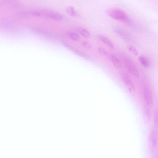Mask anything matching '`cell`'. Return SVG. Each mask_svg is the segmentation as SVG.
Listing matches in <instances>:
<instances>
[{
	"label": "cell",
	"mask_w": 158,
	"mask_h": 158,
	"mask_svg": "<svg viewBox=\"0 0 158 158\" xmlns=\"http://www.w3.org/2000/svg\"><path fill=\"white\" fill-rule=\"evenodd\" d=\"M80 33L85 38H89L90 34L89 31L87 29L82 28L80 29Z\"/></svg>",
	"instance_id": "13"
},
{
	"label": "cell",
	"mask_w": 158,
	"mask_h": 158,
	"mask_svg": "<svg viewBox=\"0 0 158 158\" xmlns=\"http://www.w3.org/2000/svg\"><path fill=\"white\" fill-rule=\"evenodd\" d=\"M143 94L146 104L149 107H152L153 104V98L152 90L147 83H144L143 87Z\"/></svg>",
	"instance_id": "2"
},
{
	"label": "cell",
	"mask_w": 158,
	"mask_h": 158,
	"mask_svg": "<svg viewBox=\"0 0 158 158\" xmlns=\"http://www.w3.org/2000/svg\"><path fill=\"white\" fill-rule=\"evenodd\" d=\"M115 31L118 35L121 37L125 40L127 41L129 40V38L127 34L123 31L120 29H116L115 30Z\"/></svg>",
	"instance_id": "10"
},
{
	"label": "cell",
	"mask_w": 158,
	"mask_h": 158,
	"mask_svg": "<svg viewBox=\"0 0 158 158\" xmlns=\"http://www.w3.org/2000/svg\"><path fill=\"white\" fill-rule=\"evenodd\" d=\"M121 78L129 90L132 91L134 89V85L129 76L126 74H123L121 75Z\"/></svg>",
	"instance_id": "5"
},
{
	"label": "cell",
	"mask_w": 158,
	"mask_h": 158,
	"mask_svg": "<svg viewBox=\"0 0 158 158\" xmlns=\"http://www.w3.org/2000/svg\"><path fill=\"white\" fill-rule=\"evenodd\" d=\"M154 121L155 126L158 129V108L155 111L154 116Z\"/></svg>",
	"instance_id": "15"
},
{
	"label": "cell",
	"mask_w": 158,
	"mask_h": 158,
	"mask_svg": "<svg viewBox=\"0 0 158 158\" xmlns=\"http://www.w3.org/2000/svg\"><path fill=\"white\" fill-rule=\"evenodd\" d=\"M107 15L116 20L128 22L129 19L126 13L123 10L117 8H111L107 11Z\"/></svg>",
	"instance_id": "1"
},
{
	"label": "cell",
	"mask_w": 158,
	"mask_h": 158,
	"mask_svg": "<svg viewBox=\"0 0 158 158\" xmlns=\"http://www.w3.org/2000/svg\"><path fill=\"white\" fill-rule=\"evenodd\" d=\"M125 65L130 73L133 75L138 77L139 75V72L134 62L128 58H125L124 59Z\"/></svg>",
	"instance_id": "3"
},
{
	"label": "cell",
	"mask_w": 158,
	"mask_h": 158,
	"mask_svg": "<svg viewBox=\"0 0 158 158\" xmlns=\"http://www.w3.org/2000/svg\"><path fill=\"white\" fill-rule=\"evenodd\" d=\"M41 16L51 18L55 20L61 21L63 19V16L58 13L51 11H40Z\"/></svg>",
	"instance_id": "4"
},
{
	"label": "cell",
	"mask_w": 158,
	"mask_h": 158,
	"mask_svg": "<svg viewBox=\"0 0 158 158\" xmlns=\"http://www.w3.org/2000/svg\"><path fill=\"white\" fill-rule=\"evenodd\" d=\"M139 61L146 68H148L149 67L150 64L148 59L143 56H141L139 57Z\"/></svg>",
	"instance_id": "8"
},
{
	"label": "cell",
	"mask_w": 158,
	"mask_h": 158,
	"mask_svg": "<svg viewBox=\"0 0 158 158\" xmlns=\"http://www.w3.org/2000/svg\"><path fill=\"white\" fill-rule=\"evenodd\" d=\"M69 36L72 40L75 42H78L80 40V37L74 32H70L69 34Z\"/></svg>",
	"instance_id": "12"
},
{
	"label": "cell",
	"mask_w": 158,
	"mask_h": 158,
	"mask_svg": "<svg viewBox=\"0 0 158 158\" xmlns=\"http://www.w3.org/2000/svg\"><path fill=\"white\" fill-rule=\"evenodd\" d=\"M144 116L145 119L147 121L150 120V111L149 107L147 106L144 107Z\"/></svg>",
	"instance_id": "9"
},
{
	"label": "cell",
	"mask_w": 158,
	"mask_h": 158,
	"mask_svg": "<svg viewBox=\"0 0 158 158\" xmlns=\"http://www.w3.org/2000/svg\"><path fill=\"white\" fill-rule=\"evenodd\" d=\"M110 57L114 66L116 68H121L123 67L121 62L115 55L113 54H111L110 55Z\"/></svg>",
	"instance_id": "6"
},
{
	"label": "cell",
	"mask_w": 158,
	"mask_h": 158,
	"mask_svg": "<svg viewBox=\"0 0 158 158\" xmlns=\"http://www.w3.org/2000/svg\"><path fill=\"white\" fill-rule=\"evenodd\" d=\"M100 38L101 41L108 45L111 49H114L115 47L113 44L108 38L102 36H100Z\"/></svg>",
	"instance_id": "7"
},
{
	"label": "cell",
	"mask_w": 158,
	"mask_h": 158,
	"mask_svg": "<svg viewBox=\"0 0 158 158\" xmlns=\"http://www.w3.org/2000/svg\"><path fill=\"white\" fill-rule=\"evenodd\" d=\"M82 45L85 48L90 49L92 48V46L91 44L87 41H84L82 43Z\"/></svg>",
	"instance_id": "17"
},
{
	"label": "cell",
	"mask_w": 158,
	"mask_h": 158,
	"mask_svg": "<svg viewBox=\"0 0 158 158\" xmlns=\"http://www.w3.org/2000/svg\"><path fill=\"white\" fill-rule=\"evenodd\" d=\"M68 14L71 16H75L76 15V12L74 8L72 6H68L66 9Z\"/></svg>",
	"instance_id": "11"
},
{
	"label": "cell",
	"mask_w": 158,
	"mask_h": 158,
	"mask_svg": "<svg viewBox=\"0 0 158 158\" xmlns=\"http://www.w3.org/2000/svg\"><path fill=\"white\" fill-rule=\"evenodd\" d=\"M129 50L135 56L137 55L138 52L136 49L132 45H129L128 47Z\"/></svg>",
	"instance_id": "14"
},
{
	"label": "cell",
	"mask_w": 158,
	"mask_h": 158,
	"mask_svg": "<svg viewBox=\"0 0 158 158\" xmlns=\"http://www.w3.org/2000/svg\"><path fill=\"white\" fill-rule=\"evenodd\" d=\"M98 51L99 53L103 56H107L108 55V52L106 50L101 47L99 48Z\"/></svg>",
	"instance_id": "16"
}]
</instances>
